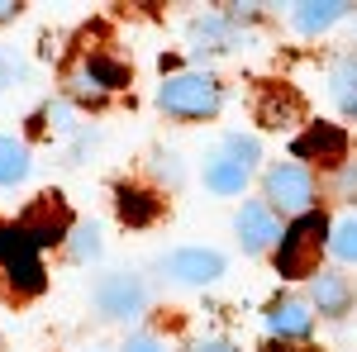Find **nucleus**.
Segmentation results:
<instances>
[{
    "label": "nucleus",
    "mask_w": 357,
    "mask_h": 352,
    "mask_svg": "<svg viewBox=\"0 0 357 352\" xmlns=\"http://www.w3.org/2000/svg\"><path fill=\"white\" fill-rule=\"evenodd\" d=\"M262 352H296V348H286V343H272V348H262Z\"/></svg>",
    "instance_id": "nucleus-30"
},
{
    "label": "nucleus",
    "mask_w": 357,
    "mask_h": 352,
    "mask_svg": "<svg viewBox=\"0 0 357 352\" xmlns=\"http://www.w3.org/2000/svg\"><path fill=\"white\" fill-rule=\"evenodd\" d=\"M124 352H162V348H158L148 333H138V338H129V348H124Z\"/></svg>",
    "instance_id": "nucleus-26"
},
{
    "label": "nucleus",
    "mask_w": 357,
    "mask_h": 352,
    "mask_svg": "<svg viewBox=\"0 0 357 352\" xmlns=\"http://www.w3.org/2000/svg\"><path fill=\"white\" fill-rule=\"evenodd\" d=\"M329 252L338 262H357V215H348L343 224L329 229Z\"/></svg>",
    "instance_id": "nucleus-20"
},
{
    "label": "nucleus",
    "mask_w": 357,
    "mask_h": 352,
    "mask_svg": "<svg viewBox=\"0 0 357 352\" xmlns=\"http://www.w3.org/2000/svg\"><path fill=\"white\" fill-rule=\"evenodd\" d=\"M220 153L229 158V162H238L243 171H252V167L262 162V143H257V138H248V134H229L220 143Z\"/></svg>",
    "instance_id": "nucleus-19"
},
{
    "label": "nucleus",
    "mask_w": 357,
    "mask_h": 352,
    "mask_svg": "<svg viewBox=\"0 0 357 352\" xmlns=\"http://www.w3.org/2000/svg\"><path fill=\"white\" fill-rule=\"evenodd\" d=\"M205 186L215 190V195H243V186H248V171L238 162H229V158H210L205 162Z\"/></svg>",
    "instance_id": "nucleus-14"
},
{
    "label": "nucleus",
    "mask_w": 357,
    "mask_h": 352,
    "mask_svg": "<svg viewBox=\"0 0 357 352\" xmlns=\"http://www.w3.org/2000/svg\"><path fill=\"white\" fill-rule=\"evenodd\" d=\"M267 205L272 210H291V215H310V205H314V176H310V167L301 162H276L267 171Z\"/></svg>",
    "instance_id": "nucleus-3"
},
{
    "label": "nucleus",
    "mask_w": 357,
    "mask_h": 352,
    "mask_svg": "<svg viewBox=\"0 0 357 352\" xmlns=\"http://www.w3.org/2000/svg\"><path fill=\"white\" fill-rule=\"evenodd\" d=\"M158 210H162V200H153L148 190H119V215H124V224H134V229H143V224H153L158 219Z\"/></svg>",
    "instance_id": "nucleus-17"
},
{
    "label": "nucleus",
    "mask_w": 357,
    "mask_h": 352,
    "mask_svg": "<svg viewBox=\"0 0 357 352\" xmlns=\"http://www.w3.org/2000/svg\"><path fill=\"white\" fill-rule=\"evenodd\" d=\"M67 200L62 195H38L33 200V210L24 215V224H20V234H24L33 247H43V243H57L62 234H67Z\"/></svg>",
    "instance_id": "nucleus-9"
},
{
    "label": "nucleus",
    "mask_w": 357,
    "mask_h": 352,
    "mask_svg": "<svg viewBox=\"0 0 357 352\" xmlns=\"http://www.w3.org/2000/svg\"><path fill=\"white\" fill-rule=\"evenodd\" d=\"M238 243H243V252H267V247L281 243V219H276V210L267 205V200H248L243 210H238Z\"/></svg>",
    "instance_id": "nucleus-7"
},
{
    "label": "nucleus",
    "mask_w": 357,
    "mask_h": 352,
    "mask_svg": "<svg viewBox=\"0 0 357 352\" xmlns=\"http://www.w3.org/2000/svg\"><path fill=\"white\" fill-rule=\"evenodd\" d=\"M153 171H158V176H167L172 186L181 181V167H176V158H172V153H153Z\"/></svg>",
    "instance_id": "nucleus-23"
},
{
    "label": "nucleus",
    "mask_w": 357,
    "mask_h": 352,
    "mask_svg": "<svg viewBox=\"0 0 357 352\" xmlns=\"http://www.w3.org/2000/svg\"><path fill=\"white\" fill-rule=\"evenodd\" d=\"M10 77H15V62H10V57H5V53H0V86H5V82H10Z\"/></svg>",
    "instance_id": "nucleus-27"
},
{
    "label": "nucleus",
    "mask_w": 357,
    "mask_h": 352,
    "mask_svg": "<svg viewBox=\"0 0 357 352\" xmlns=\"http://www.w3.org/2000/svg\"><path fill=\"white\" fill-rule=\"evenodd\" d=\"M195 352H234V348H229V343H220V338H210V343H200Z\"/></svg>",
    "instance_id": "nucleus-28"
},
{
    "label": "nucleus",
    "mask_w": 357,
    "mask_h": 352,
    "mask_svg": "<svg viewBox=\"0 0 357 352\" xmlns=\"http://www.w3.org/2000/svg\"><path fill=\"white\" fill-rule=\"evenodd\" d=\"M143 305H148V291H143L138 276L114 271V276H100L96 281V309L105 319H134V314H143Z\"/></svg>",
    "instance_id": "nucleus-5"
},
{
    "label": "nucleus",
    "mask_w": 357,
    "mask_h": 352,
    "mask_svg": "<svg viewBox=\"0 0 357 352\" xmlns=\"http://www.w3.org/2000/svg\"><path fill=\"white\" fill-rule=\"evenodd\" d=\"M296 158H310V162H329L338 167L348 158V134L338 124H314L310 134L296 138Z\"/></svg>",
    "instance_id": "nucleus-10"
},
{
    "label": "nucleus",
    "mask_w": 357,
    "mask_h": 352,
    "mask_svg": "<svg viewBox=\"0 0 357 352\" xmlns=\"http://www.w3.org/2000/svg\"><path fill=\"white\" fill-rule=\"evenodd\" d=\"M158 105H162L167 114H176V119H210V114L224 105V91L210 72H176V77L162 82Z\"/></svg>",
    "instance_id": "nucleus-2"
},
{
    "label": "nucleus",
    "mask_w": 357,
    "mask_h": 352,
    "mask_svg": "<svg viewBox=\"0 0 357 352\" xmlns=\"http://www.w3.org/2000/svg\"><path fill=\"white\" fill-rule=\"evenodd\" d=\"M162 267H167V276L181 281V286H210V281L224 276V257L210 252V247H176Z\"/></svg>",
    "instance_id": "nucleus-8"
},
{
    "label": "nucleus",
    "mask_w": 357,
    "mask_h": 352,
    "mask_svg": "<svg viewBox=\"0 0 357 352\" xmlns=\"http://www.w3.org/2000/svg\"><path fill=\"white\" fill-rule=\"evenodd\" d=\"M124 86V67H114L105 53H86L72 62V72H67V91H72V100H91V105H100L110 91Z\"/></svg>",
    "instance_id": "nucleus-4"
},
{
    "label": "nucleus",
    "mask_w": 357,
    "mask_h": 352,
    "mask_svg": "<svg viewBox=\"0 0 357 352\" xmlns=\"http://www.w3.org/2000/svg\"><path fill=\"white\" fill-rule=\"evenodd\" d=\"M343 10L348 5H338V0H305V5H291V20L301 33H324L329 24L343 20Z\"/></svg>",
    "instance_id": "nucleus-13"
},
{
    "label": "nucleus",
    "mask_w": 357,
    "mask_h": 352,
    "mask_svg": "<svg viewBox=\"0 0 357 352\" xmlns=\"http://www.w3.org/2000/svg\"><path fill=\"white\" fill-rule=\"evenodd\" d=\"M29 176V148L20 138H0V186H15Z\"/></svg>",
    "instance_id": "nucleus-18"
},
{
    "label": "nucleus",
    "mask_w": 357,
    "mask_h": 352,
    "mask_svg": "<svg viewBox=\"0 0 357 352\" xmlns=\"http://www.w3.org/2000/svg\"><path fill=\"white\" fill-rule=\"evenodd\" d=\"M191 33H195V43H210V53H224L234 43V29L224 24V20H200Z\"/></svg>",
    "instance_id": "nucleus-22"
},
{
    "label": "nucleus",
    "mask_w": 357,
    "mask_h": 352,
    "mask_svg": "<svg viewBox=\"0 0 357 352\" xmlns=\"http://www.w3.org/2000/svg\"><path fill=\"white\" fill-rule=\"evenodd\" d=\"M324 247H329V224H324V215L310 210V215H301L286 234H281L276 271H281V276H314Z\"/></svg>",
    "instance_id": "nucleus-1"
},
{
    "label": "nucleus",
    "mask_w": 357,
    "mask_h": 352,
    "mask_svg": "<svg viewBox=\"0 0 357 352\" xmlns=\"http://www.w3.org/2000/svg\"><path fill=\"white\" fill-rule=\"evenodd\" d=\"M314 328V314H310V305L296 296H281L267 305V333L272 338H305Z\"/></svg>",
    "instance_id": "nucleus-11"
},
{
    "label": "nucleus",
    "mask_w": 357,
    "mask_h": 352,
    "mask_svg": "<svg viewBox=\"0 0 357 352\" xmlns=\"http://www.w3.org/2000/svg\"><path fill=\"white\" fill-rule=\"evenodd\" d=\"M314 309L329 314V319H343L353 309V281L343 271H314Z\"/></svg>",
    "instance_id": "nucleus-12"
},
{
    "label": "nucleus",
    "mask_w": 357,
    "mask_h": 352,
    "mask_svg": "<svg viewBox=\"0 0 357 352\" xmlns=\"http://www.w3.org/2000/svg\"><path fill=\"white\" fill-rule=\"evenodd\" d=\"M48 119H53V129H72V109H67V105H53V109H48Z\"/></svg>",
    "instance_id": "nucleus-25"
},
{
    "label": "nucleus",
    "mask_w": 357,
    "mask_h": 352,
    "mask_svg": "<svg viewBox=\"0 0 357 352\" xmlns=\"http://www.w3.org/2000/svg\"><path fill=\"white\" fill-rule=\"evenodd\" d=\"M329 86H333V100L343 105V114L357 119V57H338V62H333Z\"/></svg>",
    "instance_id": "nucleus-15"
},
{
    "label": "nucleus",
    "mask_w": 357,
    "mask_h": 352,
    "mask_svg": "<svg viewBox=\"0 0 357 352\" xmlns=\"http://www.w3.org/2000/svg\"><path fill=\"white\" fill-rule=\"evenodd\" d=\"M0 267L20 281V291L33 296L43 286V267H38V247L29 243L20 229H0Z\"/></svg>",
    "instance_id": "nucleus-6"
},
{
    "label": "nucleus",
    "mask_w": 357,
    "mask_h": 352,
    "mask_svg": "<svg viewBox=\"0 0 357 352\" xmlns=\"http://www.w3.org/2000/svg\"><path fill=\"white\" fill-rule=\"evenodd\" d=\"M72 257L77 262H91V257H100V224H77L72 229Z\"/></svg>",
    "instance_id": "nucleus-21"
},
{
    "label": "nucleus",
    "mask_w": 357,
    "mask_h": 352,
    "mask_svg": "<svg viewBox=\"0 0 357 352\" xmlns=\"http://www.w3.org/2000/svg\"><path fill=\"white\" fill-rule=\"evenodd\" d=\"M15 10H20V5H15V0H0V20H10V15H15Z\"/></svg>",
    "instance_id": "nucleus-29"
},
{
    "label": "nucleus",
    "mask_w": 357,
    "mask_h": 352,
    "mask_svg": "<svg viewBox=\"0 0 357 352\" xmlns=\"http://www.w3.org/2000/svg\"><path fill=\"white\" fill-rule=\"evenodd\" d=\"M257 114H262V124H272V129H281V124H291V119H301V100L286 91V86H272L267 95H262V105H257Z\"/></svg>",
    "instance_id": "nucleus-16"
},
{
    "label": "nucleus",
    "mask_w": 357,
    "mask_h": 352,
    "mask_svg": "<svg viewBox=\"0 0 357 352\" xmlns=\"http://www.w3.org/2000/svg\"><path fill=\"white\" fill-rule=\"evenodd\" d=\"M338 190H343V195H357V162H353V167H343V176H338Z\"/></svg>",
    "instance_id": "nucleus-24"
}]
</instances>
